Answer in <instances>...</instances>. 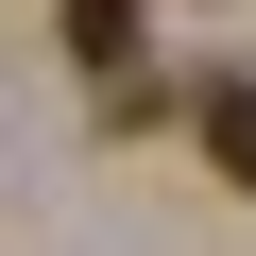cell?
I'll use <instances>...</instances> for the list:
<instances>
[{
    "label": "cell",
    "mask_w": 256,
    "mask_h": 256,
    "mask_svg": "<svg viewBox=\"0 0 256 256\" xmlns=\"http://www.w3.org/2000/svg\"><path fill=\"white\" fill-rule=\"evenodd\" d=\"M205 171H222V188H256V68H239V86H205Z\"/></svg>",
    "instance_id": "1"
},
{
    "label": "cell",
    "mask_w": 256,
    "mask_h": 256,
    "mask_svg": "<svg viewBox=\"0 0 256 256\" xmlns=\"http://www.w3.org/2000/svg\"><path fill=\"white\" fill-rule=\"evenodd\" d=\"M68 34H86V68H120L137 52V0H68Z\"/></svg>",
    "instance_id": "2"
}]
</instances>
